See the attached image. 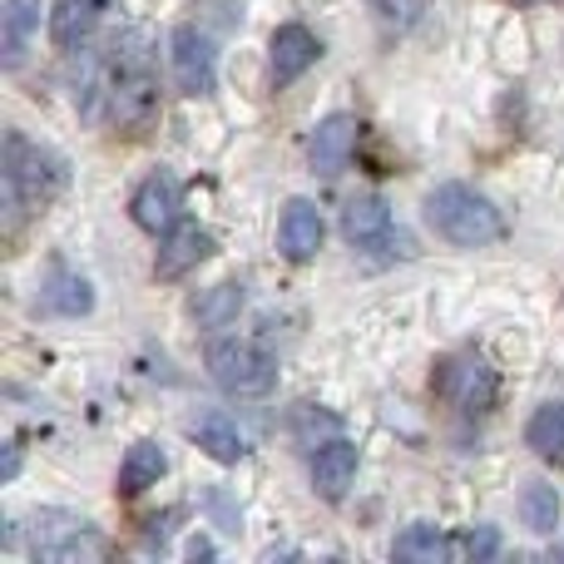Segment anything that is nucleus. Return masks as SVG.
I'll return each instance as SVG.
<instances>
[{"instance_id":"obj_1","label":"nucleus","mask_w":564,"mask_h":564,"mask_svg":"<svg viewBox=\"0 0 564 564\" xmlns=\"http://www.w3.org/2000/svg\"><path fill=\"white\" fill-rule=\"evenodd\" d=\"M164 109V89H159V69L149 55V40L139 30H124L109 50V119L129 134H144Z\"/></svg>"},{"instance_id":"obj_2","label":"nucleus","mask_w":564,"mask_h":564,"mask_svg":"<svg viewBox=\"0 0 564 564\" xmlns=\"http://www.w3.org/2000/svg\"><path fill=\"white\" fill-rule=\"evenodd\" d=\"M0 184H6V218H10V234H15L20 218L40 214V208L65 188V164H59V154H50L45 144H35V139H25L20 129H10L6 159H0Z\"/></svg>"},{"instance_id":"obj_3","label":"nucleus","mask_w":564,"mask_h":564,"mask_svg":"<svg viewBox=\"0 0 564 564\" xmlns=\"http://www.w3.org/2000/svg\"><path fill=\"white\" fill-rule=\"evenodd\" d=\"M426 224L436 228V238H446L451 248H490L506 238V218L480 188L470 184H436L426 194Z\"/></svg>"},{"instance_id":"obj_4","label":"nucleus","mask_w":564,"mask_h":564,"mask_svg":"<svg viewBox=\"0 0 564 564\" xmlns=\"http://www.w3.org/2000/svg\"><path fill=\"white\" fill-rule=\"evenodd\" d=\"M204 361H208V377H214L228 397H268V391L278 387L273 357H268L263 347H253V341H234V337L214 341Z\"/></svg>"},{"instance_id":"obj_5","label":"nucleus","mask_w":564,"mask_h":564,"mask_svg":"<svg viewBox=\"0 0 564 564\" xmlns=\"http://www.w3.org/2000/svg\"><path fill=\"white\" fill-rule=\"evenodd\" d=\"M496 391H500L496 371L480 357H451V361H441V371H436V397L446 401V406L466 411V416H480V411L496 406Z\"/></svg>"},{"instance_id":"obj_6","label":"nucleus","mask_w":564,"mask_h":564,"mask_svg":"<svg viewBox=\"0 0 564 564\" xmlns=\"http://www.w3.org/2000/svg\"><path fill=\"white\" fill-rule=\"evenodd\" d=\"M169 65H174V85L184 95H214L218 85V50L198 25H178L169 35Z\"/></svg>"},{"instance_id":"obj_7","label":"nucleus","mask_w":564,"mask_h":564,"mask_svg":"<svg viewBox=\"0 0 564 564\" xmlns=\"http://www.w3.org/2000/svg\"><path fill=\"white\" fill-rule=\"evenodd\" d=\"M178 208H184V188H178V178L169 174V169H154V174L134 188V198H129V218L154 238H164L169 228L178 224Z\"/></svg>"},{"instance_id":"obj_8","label":"nucleus","mask_w":564,"mask_h":564,"mask_svg":"<svg viewBox=\"0 0 564 564\" xmlns=\"http://www.w3.org/2000/svg\"><path fill=\"white\" fill-rule=\"evenodd\" d=\"M357 139H361V119L357 115H327L307 139V164L312 174L322 178H337L341 169L351 164L357 154Z\"/></svg>"},{"instance_id":"obj_9","label":"nucleus","mask_w":564,"mask_h":564,"mask_svg":"<svg viewBox=\"0 0 564 564\" xmlns=\"http://www.w3.org/2000/svg\"><path fill=\"white\" fill-rule=\"evenodd\" d=\"M322 45L307 25H278L273 40H268V75H273V89H288L292 79H302L312 65H317Z\"/></svg>"},{"instance_id":"obj_10","label":"nucleus","mask_w":564,"mask_h":564,"mask_svg":"<svg viewBox=\"0 0 564 564\" xmlns=\"http://www.w3.org/2000/svg\"><path fill=\"white\" fill-rule=\"evenodd\" d=\"M214 253V234L208 228H198V224H174L164 234V243H159V258H154V273L164 278V282H174V278H184V273H194L204 258Z\"/></svg>"},{"instance_id":"obj_11","label":"nucleus","mask_w":564,"mask_h":564,"mask_svg":"<svg viewBox=\"0 0 564 564\" xmlns=\"http://www.w3.org/2000/svg\"><path fill=\"white\" fill-rule=\"evenodd\" d=\"M322 238H327V224H322L317 204H312V198H288V208H282V224H278L282 258H292V263H307V258H317Z\"/></svg>"},{"instance_id":"obj_12","label":"nucleus","mask_w":564,"mask_h":564,"mask_svg":"<svg viewBox=\"0 0 564 564\" xmlns=\"http://www.w3.org/2000/svg\"><path fill=\"white\" fill-rule=\"evenodd\" d=\"M357 466H361L357 446L341 441V436H332L327 446L312 456V486H317V496L322 500H341L351 486H357Z\"/></svg>"},{"instance_id":"obj_13","label":"nucleus","mask_w":564,"mask_h":564,"mask_svg":"<svg viewBox=\"0 0 564 564\" xmlns=\"http://www.w3.org/2000/svg\"><path fill=\"white\" fill-rule=\"evenodd\" d=\"M40 10H45V0H6V10H0V65L6 69L25 65V50L40 30Z\"/></svg>"},{"instance_id":"obj_14","label":"nucleus","mask_w":564,"mask_h":564,"mask_svg":"<svg viewBox=\"0 0 564 564\" xmlns=\"http://www.w3.org/2000/svg\"><path fill=\"white\" fill-rule=\"evenodd\" d=\"M341 234L351 248H381L391 238V204L381 194H361L341 208Z\"/></svg>"},{"instance_id":"obj_15","label":"nucleus","mask_w":564,"mask_h":564,"mask_svg":"<svg viewBox=\"0 0 564 564\" xmlns=\"http://www.w3.org/2000/svg\"><path fill=\"white\" fill-rule=\"evenodd\" d=\"M40 302H45L55 317H85V312L95 307V288H89V278L75 273V268L50 263L45 282H40Z\"/></svg>"},{"instance_id":"obj_16","label":"nucleus","mask_w":564,"mask_h":564,"mask_svg":"<svg viewBox=\"0 0 564 564\" xmlns=\"http://www.w3.org/2000/svg\"><path fill=\"white\" fill-rule=\"evenodd\" d=\"M169 470V456L164 446H154V441H134V446L124 451V460H119V496H144L149 486H159Z\"/></svg>"},{"instance_id":"obj_17","label":"nucleus","mask_w":564,"mask_h":564,"mask_svg":"<svg viewBox=\"0 0 564 564\" xmlns=\"http://www.w3.org/2000/svg\"><path fill=\"white\" fill-rule=\"evenodd\" d=\"M99 10H105V0H55V10H50V40L59 50L85 45L89 30L99 25Z\"/></svg>"},{"instance_id":"obj_18","label":"nucleus","mask_w":564,"mask_h":564,"mask_svg":"<svg viewBox=\"0 0 564 564\" xmlns=\"http://www.w3.org/2000/svg\"><path fill=\"white\" fill-rule=\"evenodd\" d=\"M188 431H194V441L204 446V456H214L218 466H238V460L248 456V446H243V436H238V426H234L228 416H218V411L198 416Z\"/></svg>"},{"instance_id":"obj_19","label":"nucleus","mask_w":564,"mask_h":564,"mask_svg":"<svg viewBox=\"0 0 564 564\" xmlns=\"http://www.w3.org/2000/svg\"><path fill=\"white\" fill-rule=\"evenodd\" d=\"M243 302H248L243 282H214V288H204L194 297V322L198 327H234Z\"/></svg>"},{"instance_id":"obj_20","label":"nucleus","mask_w":564,"mask_h":564,"mask_svg":"<svg viewBox=\"0 0 564 564\" xmlns=\"http://www.w3.org/2000/svg\"><path fill=\"white\" fill-rule=\"evenodd\" d=\"M525 446L540 460H560L564 466V401H545L525 426Z\"/></svg>"},{"instance_id":"obj_21","label":"nucleus","mask_w":564,"mask_h":564,"mask_svg":"<svg viewBox=\"0 0 564 564\" xmlns=\"http://www.w3.org/2000/svg\"><path fill=\"white\" fill-rule=\"evenodd\" d=\"M391 555L406 560V564H441L451 555V540L441 535L436 525H426V520H416V525H406L397 535V545H391Z\"/></svg>"},{"instance_id":"obj_22","label":"nucleus","mask_w":564,"mask_h":564,"mask_svg":"<svg viewBox=\"0 0 564 564\" xmlns=\"http://www.w3.org/2000/svg\"><path fill=\"white\" fill-rule=\"evenodd\" d=\"M520 520H525L535 535H555L560 530V490L545 486V480H530L520 490Z\"/></svg>"},{"instance_id":"obj_23","label":"nucleus","mask_w":564,"mask_h":564,"mask_svg":"<svg viewBox=\"0 0 564 564\" xmlns=\"http://www.w3.org/2000/svg\"><path fill=\"white\" fill-rule=\"evenodd\" d=\"M85 525H89V520L69 516V510H40V516H35V560L50 564V555H55L65 540H75Z\"/></svg>"},{"instance_id":"obj_24","label":"nucleus","mask_w":564,"mask_h":564,"mask_svg":"<svg viewBox=\"0 0 564 564\" xmlns=\"http://www.w3.org/2000/svg\"><path fill=\"white\" fill-rule=\"evenodd\" d=\"M292 436H297L302 446L317 451L337 436V416H327V411H317V406H297L292 411Z\"/></svg>"},{"instance_id":"obj_25","label":"nucleus","mask_w":564,"mask_h":564,"mask_svg":"<svg viewBox=\"0 0 564 564\" xmlns=\"http://www.w3.org/2000/svg\"><path fill=\"white\" fill-rule=\"evenodd\" d=\"M367 6L377 10L391 30H411L421 20V10H426V0H367Z\"/></svg>"},{"instance_id":"obj_26","label":"nucleus","mask_w":564,"mask_h":564,"mask_svg":"<svg viewBox=\"0 0 564 564\" xmlns=\"http://www.w3.org/2000/svg\"><path fill=\"white\" fill-rule=\"evenodd\" d=\"M460 550H466L470 560H496V555H500V535H496V525H476L466 540H460Z\"/></svg>"},{"instance_id":"obj_27","label":"nucleus","mask_w":564,"mask_h":564,"mask_svg":"<svg viewBox=\"0 0 564 564\" xmlns=\"http://www.w3.org/2000/svg\"><path fill=\"white\" fill-rule=\"evenodd\" d=\"M208 510L218 516V525H224V530H238V520H243V516H238V506H228L224 490H214V496H208Z\"/></svg>"},{"instance_id":"obj_28","label":"nucleus","mask_w":564,"mask_h":564,"mask_svg":"<svg viewBox=\"0 0 564 564\" xmlns=\"http://www.w3.org/2000/svg\"><path fill=\"white\" fill-rule=\"evenodd\" d=\"M15 470H20V446H10V451H6V470H0V476L15 480Z\"/></svg>"},{"instance_id":"obj_29","label":"nucleus","mask_w":564,"mask_h":564,"mask_svg":"<svg viewBox=\"0 0 564 564\" xmlns=\"http://www.w3.org/2000/svg\"><path fill=\"white\" fill-rule=\"evenodd\" d=\"M188 555H194V560H208V555H214V545H204V540H194V545H188Z\"/></svg>"},{"instance_id":"obj_30","label":"nucleus","mask_w":564,"mask_h":564,"mask_svg":"<svg viewBox=\"0 0 564 564\" xmlns=\"http://www.w3.org/2000/svg\"><path fill=\"white\" fill-rule=\"evenodd\" d=\"M516 6H540V0H516Z\"/></svg>"}]
</instances>
